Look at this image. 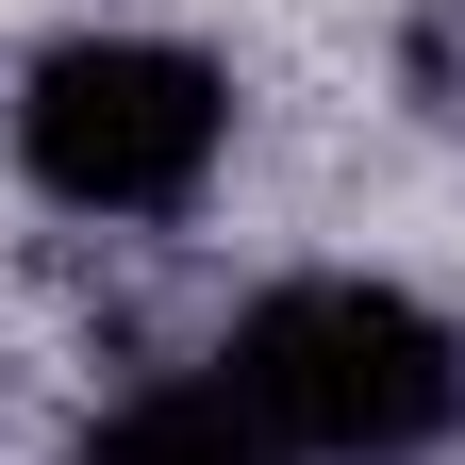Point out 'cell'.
<instances>
[{"mask_svg": "<svg viewBox=\"0 0 465 465\" xmlns=\"http://www.w3.org/2000/svg\"><path fill=\"white\" fill-rule=\"evenodd\" d=\"M232 399H250L266 449H316V465H399L465 416V349L399 300V282H282L232 332Z\"/></svg>", "mask_w": 465, "mask_h": 465, "instance_id": "cell-1", "label": "cell"}, {"mask_svg": "<svg viewBox=\"0 0 465 465\" xmlns=\"http://www.w3.org/2000/svg\"><path fill=\"white\" fill-rule=\"evenodd\" d=\"M216 134H232V84L166 34H67L17 84V166L67 216H183L216 183Z\"/></svg>", "mask_w": 465, "mask_h": 465, "instance_id": "cell-2", "label": "cell"}, {"mask_svg": "<svg viewBox=\"0 0 465 465\" xmlns=\"http://www.w3.org/2000/svg\"><path fill=\"white\" fill-rule=\"evenodd\" d=\"M84 465H266V432H250L232 382H150V399H116L84 432Z\"/></svg>", "mask_w": 465, "mask_h": 465, "instance_id": "cell-3", "label": "cell"}]
</instances>
